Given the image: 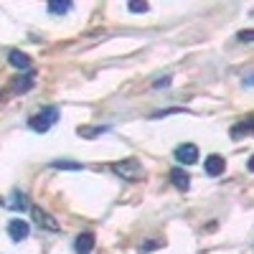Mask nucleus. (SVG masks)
<instances>
[{
  "mask_svg": "<svg viewBox=\"0 0 254 254\" xmlns=\"http://www.w3.org/2000/svg\"><path fill=\"white\" fill-rule=\"evenodd\" d=\"M110 171L117 178L127 181V183H137V181L145 178V168H142V163L137 158H122V160H117V163L110 165Z\"/></svg>",
  "mask_w": 254,
  "mask_h": 254,
  "instance_id": "obj_1",
  "label": "nucleus"
},
{
  "mask_svg": "<svg viewBox=\"0 0 254 254\" xmlns=\"http://www.w3.org/2000/svg\"><path fill=\"white\" fill-rule=\"evenodd\" d=\"M59 115H61V110L56 107V104H49V107L38 110L33 117H28V127L33 132H49L51 127L59 122Z\"/></svg>",
  "mask_w": 254,
  "mask_h": 254,
  "instance_id": "obj_2",
  "label": "nucleus"
},
{
  "mask_svg": "<svg viewBox=\"0 0 254 254\" xmlns=\"http://www.w3.org/2000/svg\"><path fill=\"white\" fill-rule=\"evenodd\" d=\"M31 216H33V221H36L38 229H46V231H59V229H61V224L49 214V211L41 208V206H33V208H31Z\"/></svg>",
  "mask_w": 254,
  "mask_h": 254,
  "instance_id": "obj_3",
  "label": "nucleus"
},
{
  "mask_svg": "<svg viewBox=\"0 0 254 254\" xmlns=\"http://www.w3.org/2000/svg\"><path fill=\"white\" fill-rule=\"evenodd\" d=\"M173 155H176V160L183 163V165H193V163L198 160V147H196L193 142H183V145L176 147Z\"/></svg>",
  "mask_w": 254,
  "mask_h": 254,
  "instance_id": "obj_4",
  "label": "nucleus"
},
{
  "mask_svg": "<svg viewBox=\"0 0 254 254\" xmlns=\"http://www.w3.org/2000/svg\"><path fill=\"white\" fill-rule=\"evenodd\" d=\"M5 229H8V237H10L13 242H23V239H28V234H31V226H28V221H23V219H10Z\"/></svg>",
  "mask_w": 254,
  "mask_h": 254,
  "instance_id": "obj_5",
  "label": "nucleus"
},
{
  "mask_svg": "<svg viewBox=\"0 0 254 254\" xmlns=\"http://www.w3.org/2000/svg\"><path fill=\"white\" fill-rule=\"evenodd\" d=\"M224 168H226V160L221 158V155H208L206 160H203V171H206V176H211V178H216V176H221L224 173Z\"/></svg>",
  "mask_w": 254,
  "mask_h": 254,
  "instance_id": "obj_6",
  "label": "nucleus"
},
{
  "mask_svg": "<svg viewBox=\"0 0 254 254\" xmlns=\"http://www.w3.org/2000/svg\"><path fill=\"white\" fill-rule=\"evenodd\" d=\"M94 244H97V239H94L92 231H81V234L74 239V249H76V254H92Z\"/></svg>",
  "mask_w": 254,
  "mask_h": 254,
  "instance_id": "obj_7",
  "label": "nucleus"
},
{
  "mask_svg": "<svg viewBox=\"0 0 254 254\" xmlns=\"http://www.w3.org/2000/svg\"><path fill=\"white\" fill-rule=\"evenodd\" d=\"M249 135H254V115H249L247 120H242L231 127V137L234 140H242V137H249Z\"/></svg>",
  "mask_w": 254,
  "mask_h": 254,
  "instance_id": "obj_8",
  "label": "nucleus"
},
{
  "mask_svg": "<svg viewBox=\"0 0 254 254\" xmlns=\"http://www.w3.org/2000/svg\"><path fill=\"white\" fill-rule=\"evenodd\" d=\"M8 64L15 66V69H20V71H31V56L23 54V51H10L8 54Z\"/></svg>",
  "mask_w": 254,
  "mask_h": 254,
  "instance_id": "obj_9",
  "label": "nucleus"
},
{
  "mask_svg": "<svg viewBox=\"0 0 254 254\" xmlns=\"http://www.w3.org/2000/svg\"><path fill=\"white\" fill-rule=\"evenodd\" d=\"M5 208H10V211H26L28 208V198H26L23 190H13L10 198L5 201Z\"/></svg>",
  "mask_w": 254,
  "mask_h": 254,
  "instance_id": "obj_10",
  "label": "nucleus"
},
{
  "mask_svg": "<svg viewBox=\"0 0 254 254\" xmlns=\"http://www.w3.org/2000/svg\"><path fill=\"white\" fill-rule=\"evenodd\" d=\"M171 183L178 190H188L190 188V176L183 171V168H173V171H171Z\"/></svg>",
  "mask_w": 254,
  "mask_h": 254,
  "instance_id": "obj_11",
  "label": "nucleus"
},
{
  "mask_svg": "<svg viewBox=\"0 0 254 254\" xmlns=\"http://www.w3.org/2000/svg\"><path fill=\"white\" fill-rule=\"evenodd\" d=\"M36 84V71L31 69V71H26V74H20L15 81H13V89L15 92H28L31 87Z\"/></svg>",
  "mask_w": 254,
  "mask_h": 254,
  "instance_id": "obj_12",
  "label": "nucleus"
},
{
  "mask_svg": "<svg viewBox=\"0 0 254 254\" xmlns=\"http://www.w3.org/2000/svg\"><path fill=\"white\" fill-rule=\"evenodd\" d=\"M69 10H71V0H51L49 3L51 15H61V13H69Z\"/></svg>",
  "mask_w": 254,
  "mask_h": 254,
  "instance_id": "obj_13",
  "label": "nucleus"
},
{
  "mask_svg": "<svg viewBox=\"0 0 254 254\" xmlns=\"http://www.w3.org/2000/svg\"><path fill=\"white\" fill-rule=\"evenodd\" d=\"M107 130H110V127H102V125H99V127H79L76 132H79V137H87V140H94L97 135H102V132H107Z\"/></svg>",
  "mask_w": 254,
  "mask_h": 254,
  "instance_id": "obj_14",
  "label": "nucleus"
},
{
  "mask_svg": "<svg viewBox=\"0 0 254 254\" xmlns=\"http://www.w3.org/2000/svg\"><path fill=\"white\" fill-rule=\"evenodd\" d=\"M51 168L54 171H81V163H74V160H54L51 163Z\"/></svg>",
  "mask_w": 254,
  "mask_h": 254,
  "instance_id": "obj_15",
  "label": "nucleus"
},
{
  "mask_svg": "<svg viewBox=\"0 0 254 254\" xmlns=\"http://www.w3.org/2000/svg\"><path fill=\"white\" fill-rule=\"evenodd\" d=\"M183 112V107H168V110H158V112H153V120H163V117H168V115H181Z\"/></svg>",
  "mask_w": 254,
  "mask_h": 254,
  "instance_id": "obj_16",
  "label": "nucleus"
},
{
  "mask_svg": "<svg viewBox=\"0 0 254 254\" xmlns=\"http://www.w3.org/2000/svg\"><path fill=\"white\" fill-rule=\"evenodd\" d=\"M237 38L242 41V44H254V28H244V31H239Z\"/></svg>",
  "mask_w": 254,
  "mask_h": 254,
  "instance_id": "obj_17",
  "label": "nucleus"
},
{
  "mask_svg": "<svg viewBox=\"0 0 254 254\" xmlns=\"http://www.w3.org/2000/svg\"><path fill=\"white\" fill-rule=\"evenodd\" d=\"M127 8H130L132 13H145L147 8H150V5H147V3H137V0H135V3H130V5H127Z\"/></svg>",
  "mask_w": 254,
  "mask_h": 254,
  "instance_id": "obj_18",
  "label": "nucleus"
},
{
  "mask_svg": "<svg viewBox=\"0 0 254 254\" xmlns=\"http://www.w3.org/2000/svg\"><path fill=\"white\" fill-rule=\"evenodd\" d=\"M158 247H160V242H147V244L140 247V252H150V249H158Z\"/></svg>",
  "mask_w": 254,
  "mask_h": 254,
  "instance_id": "obj_19",
  "label": "nucleus"
},
{
  "mask_svg": "<svg viewBox=\"0 0 254 254\" xmlns=\"http://www.w3.org/2000/svg\"><path fill=\"white\" fill-rule=\"evenodd\" d=\"M168 84H171V76H165V79H158V81H155V87H168Z\"/></svg>",
  "mask_w": 254,
  "mask_h": 254,
  "instance_id": "obj_20",
  "label": "nucleus"
},
{
  "mask_svg": "<svg viewBox=\"0 0 254 254\" xmlns=\"http://www.w3.org/2000/svg\"><path fill=\"white\" fill-rule=\"evenodd\" d=\"M244 87H254V74H252V76H247V79H244Z\"/></svg>",
  "mask_w": 254,
  "mask_h": 254,
  "instance_id": "obj_21",
  "label": "nucleus"
},
{
  "mask_svg": "<svg viewBox=\"0 0 254 254\" xmlns=\"http://www.w3.org/2000/svg\"><path fill=\"white\" fill-rule=\"evenodd\" d=\"M247 168H249V171H252V173H254V155H252V158H249V163H247Z\"/></svg>",
  "mask_w": 254,
  "mask_h": 254,
  "instance_id": "obj_22",
  "label": "nucleus"
}]
</instances>
